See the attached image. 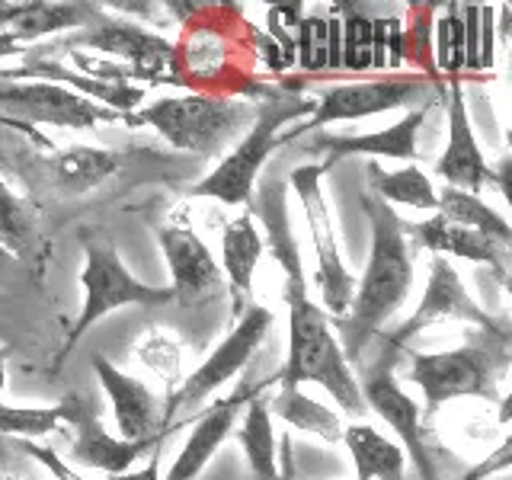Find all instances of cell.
Masks as SVG:
<instances>
[{
  "instance_id": "obj_10",
  "label": "cell",
  "mask_w": 512,
  "mask_h": 480,
  "mask_svg": "<svg viewBox=\"0 0 512 480\" xmlns=\"http://www.w3.org/2000/svg\"><path fill=\"white\" fill-rule=\"evenodd\" d=\"M442 320H461V324H474L480 330H487V336H496L500 343H509V324L506 320H496L490 311H484L474 301V295L464 288L458 269L452 260L445 256H432L429 263V279H426V292L416 304V311L410 314L407 324H400L394 336H388V346L404 349L416 333L442 324Z\"/></svg>"
},
{
  "instance_id": "obj_3",
  "label": "cell",
  "mask_w": 512,
  "mask_h": 480,
  "mask_svg": "<svg viewBox=\"0 0 512 480\" xmlns=\"http://www.w3.org/2000/svg\"><path fill=\"white\" fill-rule=\"evenodd\" d=\"M314 103L301 100L295 93H276L269 96L266 103L256 106V116L247 125L244 138H240L234 148L221 157V164L202 176V180L192 186V196L202 199H218L224 205H247L253 199V189L260 183V173L266 167L269 154L282 148L285 141H295L298 135H308L304 125L295 132L279 135L288 122H295L298 116H311Z\"/></svg>"
},
{
  "instance_id": "obj_5",
  "label": "cell",
  "mask_w": 512,
  "mask_h": 480,
  "mask_svg": "<svg viewBox=\"0 0 512 480\" xmlns=\"http://www.w3.org/2000/svg\"><path fill=\"white\" fill-rule=\"evenodd\" d=\"M80 285H84V308H80L74 327L68 333V343L61 349V359L77 349V343L119 308H160L170 304L173 292L170 285H148L141 282L132 269L122 263L116 244L106 237H96L84 244V272H80Z\"/></svg>"
},
{
  "instance_id": "obj_8",
  "label": "cell",
  "mask_w": 512,
  "mask_h": 480,
  "mask_svg": "<svg viewBox=\"0 0 512 480\" xmlns=\"http://www.w3.org/2000/svg\"><path fill=\"white\" fill-rule=\"evenodd\" d=\"M500 368V352L484 346H461L445 352H410L407 378L423 391V420H429L442 404L455 397H493Z\"/></svg>"
},
{
  "instance_id": "obj_32",
  "label": "cell",
  "mask_w": 512,
  "mask_h": 480,
  "mask_svg": "<svg viewBox=\"0 0 512 480\" xmlns=\"http://www.w3.org/2000/svg\"><path fill=\"white\" fill-rule=\"evenodd\" d=\"M432 64L436 74H448V80H461L464 74V23L461 4H448L439 20H432Z\"/></svg>"
},
{
  "instance_id": "obj_12",
  "label": "cell",
  "mask_w": 512,
  "mask_h": 480,
  "mask_svg": "<svg viewBox=\"0 0 512 480\" xmlns=\"http://www.w3.org/2000/svg\"><path fill=\"white\" fill-rule=\"evenodd\" d=\"M432 87L436 84L423 74H388L375 80L336 84L324 90V96L314 103L311 119L304 122V132H314V128L330 122H359L368 116H378V112L410 109V103L423 100Z\"/></svg>"
},
{
  "instance_id": "obj_36",
  "label": "cell",
  "mask_w": 512,
  "mask_h": 480,
  "mask_svg": "<svg viewBox=\"0 0 512 480\" xmlns=\"http://www.w3.org/2000/svg\"><path fill=\"white\" fill-rule=\"evenodd\" d=\"M429 10L432 7H423V13H416L410 26H404V64L423 68V77L442 87V77L436 74V64H432V20H436V13Z\"/></svg>"
},
{
  "instance_id": "obj_21",
  "label": "cell",
  "mask_w": 512,
  "mask_h": 480,
  "mask_svg": "<svg viewBox=\"0 0 512 480\" xmlns=\"http://www.w3.org/2000/svg\"><path fill=\"white\" fill-rule=\"evenodd\" d=\"M247 391H237L224 400H215V404H208L199 416L196 423H192L189 436L180 448V455L170 464V471L164 474V480H196L205 464L215 458V452L224 445V439L231 436L237 420H240V410L247 404Z\"/></svg>"
},
{
  "instance_id": "obj_24",
  "label": "cell",
  "mask_w": 512,
  "mask_h": 480,
  "mask_svg": "<svg viewBox=\"0 0 512 480\" xmlns=\"http://www.w3.org/2000/svg\"><path fill=\"white\" fill-rule=\"evenodd\" d=\"M407 237H413L416 244L423 250H429L432 256H445V260H468V263H480V266H490L493 272L506 276V260H503V250L500 244H493L490 237L468 231V228H458V224L445 221L442 215H432L423 218L404 228Z\"/></svg>"
},
{
  "instance_id": "obj_9",
  "label": "cell",
  "mask_w": 512,
  "mask_h": 480,
  "mask_svg": "<svg viewBox=\"0 0 512 480\" xmlns=\"http://www.w3.org/2000/svg\"><path fill=\"white\" fill-rule=\"evenodd\" d=\"M0 112V122L20 132H29V125L96 128L116 122V112L106 106L45 80H0Z\"/></svg>"
},
{
  "instance_id": "obj_22",
  "label": "cell",
  "mask_w": 512,
  "mask_h": 480,
  "mask_svg": "<svg viewBox=\"0 0 512 480\" xmlns=\"http://www.w3.org/2000/svg\"><path fill=\"white\" fill-rule=\"evenodd\" d=\"M426 122V106L423 109H407L394 125L381 128V132H365V135H327L324 141H314V151H324V167L330 170L336 160L365 154V157H388V160H407L413 164L420 157V128Z\"/></svg>"
},
{
  "instance_id": "obj_47",
  "label": "cell",
  "mask_w": 512,
  "mask_h": 480,
  "mask_svg": "<svg viewBox=\"0 0 512 480\" xmlns=\"http://www.w3.org/2000/svg\"><path fill=\"white\" fill-rule=\"evenodd\" d=\"M0 480H16V477H10V474H0Z\"/></svg>"
},
{
  "instance_id": "obj_4",
  "label": "cell",
  "mask_w": 512,
  "mask_h": 480,
  "mask_svg": "<svg viewBox=\"0 0 512 480\" xmlns=\"http://www.w3.org/2000/svg\"><path fill=\"white\" fill-rule=\"evenodd\" d=\"M256 116L253 103H240L231 96L215 93H186L164 96L151 106L135 109L132 116H122L128 125H148L164 138L170 148L189 154H218L240 128L250 125Z\"/></svg>"
},
{
  "instance_id": "obj_40",
  "label": "cell",
  "mask_w": 512,
  "mask_h": 480,
  "mask_svg": "<svg viewBox=\"0 0 512 480\" xmlns=\"http://www.w3.org/2000/svg\"><path fill=\"white\" fill-rule=\"evenodd\" d=\"M327 71H343V23L336 7L327 13Z\"/></svg>"
},
{
  "instance_id": "obj_25",
  "label": "cell",
  "mask_w": 512,
  "mask_h": 480,
  "mask_svg": "<svg viewBox=\"0 0 512 480\" xmlns=\"http://www.w3.org/2000/svg\"><path fill=\"white\" fill-rule=\"evenodd\" d=\"M343 442L356 464L359 480H407V455L391 436H384L372 423H349L343 429Z\"/></svg>"
},
{
  "instance_id": "obj_15",
  "label": "cell",
  "mask_w": 512,
  "mask_h": 480,
  "mask_svg": "<svg viewBox=\"0 0 512 480\" xmlns=\"http://www.w3.org/2000/svg\"><path fill=\"white\" fill-rule=\"evenodd\" d=\"M64 407V423L74 426V442H71V452L68 461L71 468H87V471H103L109 474H125L132 471V464L148 452V448H157L167 436L151 439V442H125L119 439L116 432H109L100 420V407L96 400L84 391H71L68 397L61 400Z\"/></svg>"
},
{
  "instance_id": "obj_11",
  "label": "cell",
  "mask_w": 512,
  "mask_h": 480,
  "mask_svg": "<svg viewBox=\"0 0 512 480\" xmlns=\"http://www.w3.org/2000/svg\"><path fill=\"white\" fill-rule=\"evenodd\" d=\"M397 352L400 349L388 346L375 365L365 368L359 378V391L365 400V410H372L394 429L397 445L404 448V455L413 461V468L420 471V477L436 480V464H432V455L423 442V410L404 388H400V381L394 375Z\"/></svg>"
},
{
  "instance_id": "obj_44",
  "label": "cell",
  "mask_w": 512,
  "mask_h": 480,
  "mask_svg": "<svg viewBox=\"0 0 512 480\" xmlns=\"http://www.w3.org/2000/svg\"><path fill=\"white\" fill-rule=\"evenodd\" d=\"M26 52V48L16 42L13 36H7V32H0V61H7V58H20Z\"/></svg>"
},
{
  "instance_id": "obj_29",
  "label": "cell",
  "mask_w": 512,
  "mask_h": 480,
  "mask_svg": "<svg viewBox=\"0 0 512 480\" xmlns=\"http://www.w3.org/2000/svg\"><path fill=\"white\" fill-rule=\"evenodd\" d=\"M436 192H439L436 212L445 221L458 224V228L484 234V237L493 240V244H500V247L512 244V224L500 212H496L493 205H487L484 199H480V196H474V192H464V189H452V186H442Z\"/></svg>"
},
{
  "instance_id": "obj_18",
  "label": "cell",
  "mask_w": 512,
  "mask_h": 480,
  "mask_svg": "<svg viewBox=\"0 0 512 480\" xmlns=\"http://www.w3.org/2000/svg\"><path fill=\"white\" fill-rule=\"evenodd\" d=\"M436 173L445 180V186L474 192V196L493 183V170L474 135L461 80L448 84V141H445V151L436 160Z\"/></svg>"
},
{
  "instance_id": "obj_23",
  "label": "cell",
  "mask_w": 512,
  "mask_h": 480,
  "mask_svg": "<svg viewBox=\"0 0 512 480\" xmlns=\"http://www.w3.org/2000/svg\"><path fill=\"white\" fill-rule=\"evenodd\" d=\"M103 16L96 4H48V0H29V4H0V32H7L20 45L55 36V32H77Z\"/></svg>"
},
{
  "instance_id": "obj_28",
  "label": "cell",
  "mask_w": 512,
  "mask_h": 480,
  "mask_svg": "<svg viewBox=\"0 0 512 480\" xmlns=\"http://www.w3.org/2000/svg\"><path fill=\"white\" fill-rule=\"evenodd\" d=\"M266 404H269L272 416H279L282 423L308 432V436H317L330 445L343 442L346 426L340 420V413L327 404H320V400L308 397L301 388H285V384H279V391L272 397H266Z\"/></svg>"
},
{
  "instance_id": "obj_6",
  "label": "cell",
  "mask_w": 512,
  "mask_h": 480,
  "mask_svg": "<svg viewBox=\"0 0 512 480\" xmlns=\"http://www.w3.org/2000/svg\"><path fill=\"white\" fill-rule=\"evenodd\" d=\"M269 327H272L269 308H263V304L247 308V314L240 317V324L212 349V356H208L196 372H189L180 381V388L167 397V404L160 407V429L173 432L176 416L202 407L215 391H221L224 384L234 381L240 372H244V368L250 365V359L256 356V349L263 346Z\"/></svg>"
},
{
  "instance_id": "obj_43",
  "label": "cell",
  "mask_w": 512,
  "mask_h": 480,
  "mask_svg": "<svg viewBox=\"0 0 512 480\" xmlns=\"http://www.w3.org/2000/svg\"><path fill=\"white\" fill-rule=\"evenodd\" d=\"M164 445V442H160ZM160 445L154 448L151 461L144 464L141 471H125V474H109L106 480H164V474H160Z\"/></svg>"
},
{
  "instance_id": "obj_2",
  "label": "cell",
  "mask_w": 512,
  "mask_h": 480,
  "mask_svg": "<svg viewBox=\"0 0 512 480\" xmlns=\"http://www.w3.org/2000/svg\"><path fill=\"white\" fill-rule=\"evenodd\" d=\"M276 384H285V388L320 384L343 413L356 416V420L368 413L359 391V378L343 356L327 314L317 308L311 295L288 301V352L285 365L276 375Z\"/></svg>"
},
{
  "instance_id": "obj_20",
  "label": "cell",
  "mask_w": 512,
  "mask_h": 480,
  "mask_svg": "<svg viewBox=\"0 0 512 480\" xmlns=\"http://www.w3.org/2000/svg\"><path fill=\"white\" fill-rule=\"evenodd\" d=\"M0 80H45V84L68 87L80 96H87V100L106 106L109 112H116V116H132L144 103V87L138 84H106V80L71 71L68 64L52 58H23L20 68L0 71Z\"/></svg>"
},
{
  "instance_id": "obj_16",
  "label": "cell",
  "mask_w": 512,
  "mask_h": 480,
  "mask_svg": "<svg viewBox=\"0 0 512 480\" xmlns=\"http://www.w3.org/2000/svg\"><path fill=\"white\" fill-rule=\"evenodd\" d=\"M250 202H253L250 215L260 218V224H263V244L282 266L285 304L308 298V276H304L301 247H298V237L292 228V212H288V183L282 176H263V180L256 183Z\"/></svg>"
},
{
  "instance_id": "obj_26",
  "label": "cell",
  "mask_w": 512,
  "mask_h": 480,
  "mask_svg": "<svg viewBox=\"0 0 512 480\" xmlns=\"http://www.w3.org/2000/svg\"><path fill=\"white\" fill-rule=\"evenodd\" d=\"M240 429L237 442L244 448L247 464L256 480H285L279 474V452H276V429H272V413L263 391L247 397L244 410H240Z\"/></svg>"
},
{
  "instance_id": "obj_7",
  "label": "cell",
  "mask_w": 512,
  "mask_h": 480,
  "mask_svg": "<svg viewBox=\"0 0 512 480\" xmlns=\"http://www.w3.org/2000/svg\"><path fill=\"white\" fill-rule=\"evenodd\" d=\"M324 164H301L288 173V186L298 196L304 218H308V231H311V244L317 253V295L320 304L317 308L324 314H333L340 320L349 304H352V292H356V276L346 269L343 253H340V240H336V224L330 215V205L324 196Z\"/></svg>"
},
{
  "instance_id": "obj_46",
  "label": "cell",
  "mask_w": 512,
  "mask_h": 480,
  "mask_svg": "<svg viewBox=\"0 0 512 480\" xmlns=\"http://www.w3.org/2000/svg\"><path fill=\"white\" fill-rule=\"evenodd\" d=\"M4 388H7V356L0 349V394H4Z\"/></svg>"
},
{
  "instance_id": "obj_42",
  "label": "cell",
  "mask_w": 512,
  "mask_h": 480,
  "mask_svg": "<svg viewBox=\"0 0 512 480\" xmlns=\"http://www.w3.org/2000/svg\"><path fill=\"white\" fill-rule=\"evenodd\" d=\"M388 68V16H375L372 23V71Z\"/></svg>"
},
{
  "instance_id": "obj_17",
  "label": "cell",
  "mask_w": 512,
  "mask_h": 480,
  "mask_svg": "<svg viewBox=\"0 0 512 480\" xmlns=\"http://www.w3.org/2000/svg\"><path fill=\"white\" fill-rule=\"evenodd\" d=\"M160 253L170 269V292L180 304H205L221 292V269L218 260L202 244V237L189 224H164L160 228Z\"/></svg>"
},
{
  "instance_id": "obj_41",
  "label": "cell",
  "mask_w": 512,
  "mask_h": 480,
  "mask_svg": "<svg viewBox=\"0 0 512 480\" xmlns=\"http://www.w3.org/2000/svg\"><path fill=\"white\" fill-rule=\"evenodd\" d=\"M404 68V20L388 16V68L384 71H400Z\"/></svg>"
},
{
  "instance_id": "obj_34",
  "label": "cell",
  "mask_w": 512,
  "mask_h": 480,
  "mask_svg": "<svg viewBox=\"0 0 512 480\" xmlns=\"http://www.w3.org/2000/svg\"><path fill=\"white\" fill-rule=\"evenodd\" d=\"M343 23V71L365 74L372 71V23L375 16L359 7H336Z\"/></svg>"
},
{
  "instance_id": "obj_19",
  "label": "cell",
  "mask_w": 512,
  "mask_h": 480,
  "mask_svg": "<svg viewBox=\"0 0 512 480\" xmlns=\"http://www.w3.org/2000/svg\"><path fill=\"white\" fill-rule=\"evenodd\" d=\"M93 372L100 378L103 391L116 416V436L125 442H151L170 432L160 429V404L151 388L135 375L122 372L106 356H93Z\"/></svg>"
},
{
  "instance_id": "obj_13",
  "label": "cell",
  "mask_w": 512,
  "mask_h": 480,
  "mask_svg": "<svg viewBox=\"0 0 512 480\" xmlns=\"http://www.w3.org/2000/svg\"><path fill=\"white\" fill-rule=\"evenodd\" d=\"M74 48H93L109 58H119L128 77H144V80H164L167 71H180V48L167 42L157 32H148L135 23L109 20L103 13L100 20L77 29L68 36Z\"/></svg>"
},
{
  "instance_id": "obj_14",
  "label": "cell",
  "mask_w": 512,
  "mask_h": 480,
  "mask_svg": "<svg viewBox=\"0 0 512 480\" xmlns=\"http://www.w3.org/2000/svg\"><path fill=\"white\" fill-rule=\"evenodd\" d=\"M23 183L32 192H52V196H84V192L106 183L112 173H119L122 157L109 148H52L42 144V154H26L16 160Z\"/></svg>"
},
{
  "instance_id": "obj_1",
  "label": "cell",
  "mask_w": 512,
  "mask_h": 480,
  "mask_svg": "<svg viewBox=\"0 0 512 480\" xmlns=\"http://www.w3.org/2000/svg\"><path fill=\"white\" fill-rule=\"evenodd\" d=\"M365 215L372 224V247L362 279L356 282L349 311L336 320V340L346 359H359L368 340L381 333V327L394 317V311L407 301L413 285V253L407 244V224L397 218L391 205L365 196Z\"/></svg>"
},
{
  "instance_id": "obj_33",
  "label": "cell",
  "mask_w": 512,
  "mask_h": 480,
  "mask_svg": "<svg viewBox=\"0 0 512 480\" xmlns=\"http://www.w3.org/2000/svg\"><path fill=\"white\" fill-rule=\"evenodd\" d=\"M64 426V407H10L0 404V432L4 436H16L23 442H36L42 436H52V432Z\"/></svg>"
},
{
  "instance_id": "obj_38",
  "label": "cell",
  "mask_w": 512,
  "mask_h": 480,
  "mask_svg": "<svg viewBox=\"0 0 512 480\" xmlns=\"http://www.w3.org/2000/svg\"><path fill=\"white\" fill-rule=\"evenodd\" d=\"M23 452H26L29 458H36L55 480H87L84 474H77V471L71 468V464L55 452V448L39 445V442H23Z\"/></svg>"
},
{
  "instance_id": "obj_27",
  "label": "cell",
  "mask_w": 512,
  "mask_h": 480,
  "mask_svg": "<svg viewBox=\"0 0 512 480\" xmlns=\"http://www.w3.org/2000/svg\"><path fill=\"white\" fill-rule=\"evenodd\" d=\"M266 244L263 234L256 228V218L247 212L234 218L221 234V276L231 282L237 295H250L253 292V276H256V263L263 260Z\"/></svg>"
},
{
  "instance_id": "obj_30",
  "label": "cell",
  "mask_w": 512,
  "mask_h": 480,
  "mask_svg": "<svg viewBox=\"0 0 512 480\" xmlns=\"http://www.w3.org/2000/svg\"><path fill=\"white\" fill-rule=\"evenodd\" d=\"M372 176V196L381 199L384 205H404L416 208V212H436L439 205V192L432 186L429 176L420 167H400L391 173H381L378 167L368 170Z\"/></svg>"
},
{
  "instance_id": "obj_37",
  "label": "cell",
  "mask_w": 512,
  "mask_h": 480,
  "mask_svg": "<svg viewBox=\"0 0 512 480\" xmlns=\"http://www.w3.org/2000/svg\"><path fill=\"white\" fill-rule=\"evenodd\" d=\"M464 23V71L477 74L480 64V4H461Z\"/></svg>"
},
{
  "instance_id": "obj_39",
  "label": "cell",
  "mask_w": 512,
  "mask_h": 480,
  "mask_svg": "<svg viewBox=\"0 0 512 480\" xmlns=\"http://www.w3.org/2000/svg\"><path fill=\"white\" fill-rule=\"evenodd\" d=\"M496 64V7L480 4V64L477 74L493 71Z\"/></svg>"
},
{
  "instance_id": "obj_35",
  "label": "cell",
  "mask_w": 512,
  "mask_h": 480,
  "mask_svg": "<svg viewBox=\"0 0 512 480\" xmlns=\"http://www.w3.org/2000/svg\"><path fill=\"white\" fill-rule=\"evenodd\" d=\"M295 68L301 74L327 71V13H308L295 32Z\"/></svg>"
},
{
  "instance_id": "obj_45",
  "label": "cell",
  "mask_w": 512,
  "mask_h": 480,
  "mask_svg": "<svg viewBox=\"0 0 512 480\" xmlns=\"http://www.w3.org/2000/svg\"><path fill=\"white\" fill-rule=\"evenodd\" d=\"M10 263H13V256L0 247V282H4V276H7V269H10Z\"/></svg>"
},
{
  "instance_id": "obj_31",
  "label": "cell",
  "mask_w": 512,
  "mask_h": 480,
  "mask_svg": "<svg viewBox=\"0 0 512 480\" xmlns=\"http://www.w3.org/2000/svg\"><path fill=\"white\" fill-rule=\"evenodd\" d=\"M39 240V215L36 205L26 196H20L10 183L0 180V247L10 256L32 253Z\"/></svg>"
}]
</instances>
